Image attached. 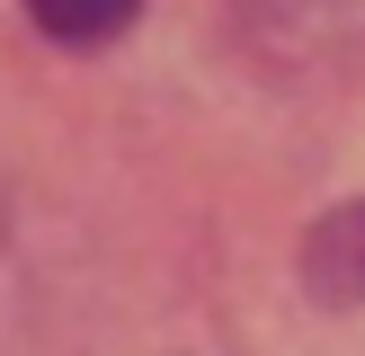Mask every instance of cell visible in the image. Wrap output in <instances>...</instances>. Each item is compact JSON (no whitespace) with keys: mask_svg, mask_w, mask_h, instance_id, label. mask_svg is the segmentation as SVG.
<instances>
[{"mask_svg":"<svg viewBox=\"0 0 365 356\" xmlns=\"http://www.w3.org/2000/svg\"><path fill=\"white\" fill-rule=\"evenodd\" d=\"M303 294L330 312H365V196L303 231Z\"/></svg>","mask_w":365,"mask_h":356,"instance_id":"cell-1","label":"cell"},{"mask_svg":"<svg viewBox=\"0 0 365 356\" xmlns=\"http://www.w3.org/2000/svg\"><path fill=\"white\" fill-rule=\"evenodd\" d=\"M27 18H36V36H53L63 53H98V45H116L143 18V0H27Z\"/></svg>","mask_w":365,"mask_h":356,"instance_id":"cell-2","label":"cell"}]
</instances>
